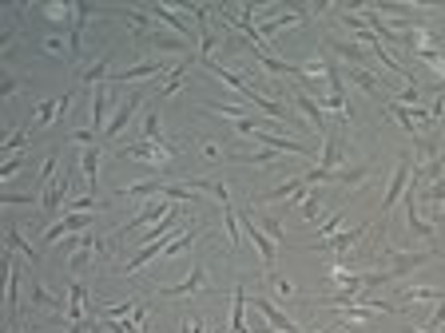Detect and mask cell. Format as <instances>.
<instances>
[{
	"instance_id": "1",
	"label": "cell",
	"mask_w": 445,
	"mask_h": 333,
	"mask_svg": "<svg viewBox=\"0 0 445 333\" xmlns=\"http://www.w3.org/2000/svg\"><path fill=\"white\" fill-rule=\"evenodd\" d=\"M124 159H136V163H152V166H167L175 159V147H167V143H152V139H139V143H127Z\"/></svg>"
},
{
	"instance_id": "2",
	"label": "cell",
	"mask_w": 445,
	"mask_h": 333,
	"mask_svg": "<svg viewBox=\"0 0 445 333\" xmlns=\"http://www.w3.org/2000/svg\"><path fill=\"white\" fill-rule=\"evenodd\" d=\"M410 179H414V163L410 159H398V166H394V179H389V191L386 198H382V226H389V210H394V203L405 194V187H410Z\"/></svg>"
},
{
	"instance_id": "3",
	"label": "cell",
	"mask_w": 445,
	"mask_h": 333,
	"mask_svg": "<svg viewBox=\"0 0 445 333\" xmlns=\"http://www.w3.org/2000/svg\"><path fill=\"white\" fill-rule=\"evenodd\" d=\"M171 207H175V203H167L163 194H159V198H152V203H143V210H139L136 219L111 234V242H115V238H124V234H131V230H139V226H147V222H155V219H167V214H171Z\"/></svg>"
},
{
	"instance_id": "4",
	"label": "cell",
	"mask_w": 445,
	"mask_h": 333,
	"mask_svg": "<svg viewBox=\"0 0 445 333\" xmlns=\"http://www.w3.org/2000/svg\"><path fill=\"white\" fill-rule=\"evenodd\" d=\"M243 230L250 234V242H254V250H259V262H263V270L270 274V270H275V262H278V246L270 242V238H266V230H263V226H259L254 219H250V214L243 219Z\"/></svg>"
},
{
	"instance_id": "5",
	"label": "cell",
	"mask_w": 445,
	"mask_h": 333,
	"mask_svg": "<svg viewBox=\"0 0 445 333\" xmlns=\"http://www.w3.org/2000/svg\"><path fill=\"white\" fill-rule=\"evenodd\" d=\"M139 99H143V92H131V96L120 103V108L111 111V119H108V127H104V139H120V131H124L127 123H131V115H136V108H139Z\"/></svg>"
},
{
	"instance_id": "6",
	"label": "cell",
	"mask_w": 445,
	"mask_h": 333,
	"mask_svg": "<svg viewBox=\"0 0 445 333\" xmlns=\"http://www.w3.org/2000/svg\"><path fill=\"white\" fill-rule=\"evenodd\" d=\"M92 226V214H68V219H60V222H52L48 230L40 234V242L44 246H52L56 238H64V234H83Z\"/></svg>"
},
{
	"instance_id": "7",
	"label": "cell",
	"mask_w": 445,
	"mask_h": 333,
	"mask_svg": "<svg viewBox=\"0 0 445 333\" xmlns=\"http://www.w3.org/2000/svg\"><path fill=\"white\" fill-rule=\"evenodd\" d=\"M389 254V278H402L417 266H426L433 258V250H417V254H402V250H386Z\"/></svg>"
},
{
	"instance_id": "8",
	"label": "cell",
	"mask_w": 445,
	"mask_h": 333,
	"mask_svg": "<svg viewBox=\"0 0 445 333\" xmlns=\"http://www.w3.org/2000/svg\"><path fill=\"white\" fill-rule=\"evenodd\" d=\"M254 305H259V314L266 318V325H270L275 333H302V330H298V321H291L282 309H275L270 298H254Z\"/></svg>"
},
{
	"instance_id": "9",
	"label": "cell",
	"mask_w": 445,
	"mask_h": 333,
	"mask_svg": "<svg viewBox=\"0 0 445 333\" xmlns=\"http://www.w3.org/2000/svg\"><path fill=\"white\" fill-rule=\"evenodd\" d=\"M203 286H207V270H203V262H195L179 286H163V298H187V293L203 290Z\"/></svg>"
},
{
	"instance_id": "10",
	"label": "cell",
	"mask_w": 445,
	"mask_h": 333,
	"mask_svg": "<svg viewBox=\"0 0 445 333\" xmlns=\"http://www.w3.org/2000/svg\"><path fill=\"white\" fill-rule=\"evenodd\" d=\"M72 198V179L64 175V179H56L48 191H44V198H40V214H56V210L64 207Z\"/></svg>"
},
{
	"instance_id": "11",
	"label": "cell",
	"mask_w": 445,
	"mask_h": 333,
	"mask_svg": "<svg viewBox=\"0 0 445 333\" xmlns=\"http://www.w3.org/2000/svg\"><path fill=\"white\" fill-rule=\"evenodd\" d=\"M167 68H171V64H167V60H147V64H136V68H127V71H115V76H111V83L152 80V76H163Z\"/></svg>"
},
{
	"instance_id": "12",
	"label": "cell",
	"mask_w": 445,
	"mask_h": 333,
	"mask_svg": "<svg viewBox=\"0 0 445 333\" xmlns=\"http://www.w3.org/2000/svg\"><path fill=\"white\" fill-rule=\"evenodd\" d=\"M342 147H346V143H342V131H338V127H330V131H326V151H322V171H326V175H334V171H342Z\"/></svg>"
},
{
	"instance_id": "13",
	"label": "cell",
	"mask_w": 445,
	"mask_h": 333,
	"mask_svg": "<svg viewBox=\"0 0 445 333\" xmlns=\"http://www.w3.org/2000/svg\"><path fill=\"white\" fill-rule=\"evenodd\" d=\"M187 187H195V191H207L219 207H231V191H227V182L215 179V175H211V179H187Z\"/></svg>"
},
{
	"instance_id": "14",
	"label": "cell",
	"mask_w": 445,
	"mask_h": 333,
	"mask_svg": "<svg viewBox=\"0 0 445 333\" xmlns=\"http://www.w3.org/2000/svg\"><path fill=\"white\" fill-rule=\"evenodd\" d=\"M231 333H247V290H231Z\"/></svg>"
},
{
	"instance_id": "15",
	"label": "cell",
	"mask_w": 445,
	"mask_h": 333,
	"mask_svg": "<svg viewBox=\"0 0 445 333\" xmlns=\"http://www.w3.org/2000/svg\"><path fill=\"white\" fill-rule=\"evenodd\" d=\"M83 179H88V194L99 198V147H83Z\"/></svg>"
},
{
	"instance_id": "16",
	"label": "cell",
	"mask_w": 445,
	"mask_h": 333,
	"mask_svg": "<svg viewBox=\"0 0 445 333\" xmlns=\"http://www.w3.org/2000/svg\"><path fill=\"white\" fill-rule=\"evenodd\" d=\"M294 99H298V108H302L306 115H310V127H314L318 135H322V131H330V127H326V111H322V103H318V99H310L306 92H298Z\"/></svg>"
},
{
	"instance_id": "17",
	"label": "cell",
	"mask_w": 445,
	"mask_h": 333,
	"mask_svg": "<svg viewBox=\"0 0 445 333\" xmlns=\"http://www.w3.org/2000/svg\"><path fill=\"white\" fill-rule=\"evenodd\" d=\"M366 230H370V226H354V230H342V234L326 238V242H318V246L322 250H334V254H342V250H354V242H358Z\"/></svg>"
},
{
	"instance_id": "18",
	"label": "cell",
	"mask_w": 445,
	"mask_h": 333,
	"mask_svg": "<svg viewBox=\"0 0 445 333\" xmlns=\"http://www.w3.org/2000/svg\"><path fill=\"white\" fill-rule=\"evenodd\" d=\"M108 87H104V83H99L96 87V99H92V131H104V127H108Z\"/></svg>"
},
{
	"instance_id": "19",
	"label": "cell",
	"mask_w": 445,
	"mask_h": 333,
	"mask_svg": "<svg viewBox=\"0 0 445 333\" xmlns=\"http://www.w3.org/2000/svg\"><path fill=\"white\" fill-rule=\"evenodd\" d=\"M152 16L167 20V24H171L175 32H179V40H195V32H191V28H187V24L179 20V12H175V8H167V4H152Z\"/></svg>"
},
{
	"instance_id": "20",
	"label": "cell",
	"mask_w": 445,
	"mask_h": 333,
	"mask_svg": "<svg viewBox=\"0 0 445 333\" xmlns=\"http://www.w3.org/2000/svg\"><path fill=\"white\" fill-rule=\"evenodd\" d=\"M179 214H183V207H171V214H167V219H159L152 230L143 234V246H147V242H159V238H167V230H171V226L179 222Z\"/></svg>"
},
{
	"instance_id": "21",
	"label": "cell",
	"mask_w": 445,
	"mask_h": 333,
	"mask_svg": "<svg viewBox=\"0 0 445 333\" xmlns=\"http://www.w3.org/2000/svg\"><path fill=\"white\" fill-rule=\"evenodd\" d=\"M8 250H16V254H24L28 262L32 266H40V250H32L24 242V234H20V230H16V226H8Z\"/></svg>"
},
{
	"instance_id": "22",
	"label": "cell",
	"mask_w": 445,
	"mask_h": 333,
	"mask_svg": "<svg viewBox=\"0 0 445 333\" xmlns=\"http://www.w3.org/2000/svg\"><path fill=\"white\" fill-rule=\"evenodd\" d=\"M187 68H191V64H175V68H171V80L163 83V92H159V103H163V99H171V96H175V92L183 87V80H187Z\"/></svg>"
},
{
	"instance_id": "23",
	"label": "cell",
	"mask_w": 445,
	"mask_h": 333,
	"mask_svg": "<svg viewBox=\"0 0 445 333\" xmlns=\"http://www.w3.org/2000/svg\"><path fill=\"white\" fill-rule=\"evenodd\" d=\"M195 187H187V182H163V198L167 203H191L195 198Z\"/></svg>"
},
{
	"instance_id": "24",
	"label": "cell",
	"mask_w": 445,
	"mask_h": 333,
	"mask_svg": "<svg viewBox=\"0 0 445 333\" xmlns=\"http://www.w3.org/2000/svg\"><path fill=\"white\" fill-rule=\"evenodd\" d=\"M259 226H263L266 230V238H270V242H286V230H282V222L275 219V214H266V210H259Z\"/></svg>"
},
{
	"instance_id": "25",
	"label": "cell",
	"mask_w": 445,
	"mask_h": 333,
	"mask_svg": "<svg viewBox=\"0 0 445 333\" xmlns=\"http://www.w3.org/2000/svg\"><path fill=\"white\" fill-rule=\"evenodd\" d=\"M68 321H83V286L80 282L68 286Z\"/></svg>"
},
{
	"instance_id": "26",
	"label": "cell",
	"mask_w": 445,
	"mask_h": 333,
	"mask_svg": "<svg viewBox=\"0 0 445 333\" xmlns=\"http://www.w3.org/2000/svg\"><path fill=\"white\" fill-rule=\"evenodd\" d=\"M136 36H143V40H152V20H147V12H139V8H131L127 12V20H124Z\"/></svg>"
},
{
	"instance_id": "27",
	"label": "cell",
	"mask_w": 445,
	"mask_h": 333,
	"mask_svg": "<svg viewBox=\"0 0 445 333\" xmlns=\"http://www.w3.org/2000/svg\"><path fill=\"white\" fill-rule=\"evenodd\" d=\"M56 163H60V155H56V151L44 159V171H40V179H36V194H40V198H44V191L56 182Z\"/></svg>"
},
{
	"instance_id": "28",
	"label": "cell",
	"mask_w": 445,
	"mask_h": 333,
	"mask_svg": "<svg viewBox=\"0 0 445 333\" xmlns=\"http://www.w3.org/2000/svg\"><path fill=\"white\" fill-rule=\"evenodd\" d=\"M195 242V226H183V234L175 238H167V246H163V258H171V254H179V250H187Z\"/></svg>"
},
{
	"instance_id": "29",
	"label": "cell",
	"mask_w": 445,
	"mask_h": 333,
	"mask_svg": "<svg viewBox=\"0 0 445 333\" xmlns=\"http://www.w3.org/2000/svg\"><path fill=\"white\" fill-rule=\"evenodd\" d=\"M330 52H338L342 60H350L354 68H362V48H358V40H350V44H346V40H334Z\"/></svg>"
},
{
	"instance_id": "30",
	"label": "cell",
	"mask_w": 445,
	"mask_h": 333,
	"mask_svg": "<svg viewBox=\"0 0 445 333\" xmlns=\"http://www.w3.org/2000/svg\"><path fill=\"white\" fill-rule=\"evenodd\" d=\"M298 20H302L298 12H282V16H275V20H263V24H259V32H263V40H266L270 32H278V28H286V24H298Z\"/></svg>"
},
{
	"instance_id": "31",
	"label": "cell",
	"mask_w": 445,
	"mask_h": 333,
	"mask_svg": "<svg viewBox=\"0 0 445 333\" xmlns=\"http://www.w3.org/2000/svg\"><path fill=\"white\" fill-rule=\"evenodd\" d=\"M143 139H152V143H163V139H159V103H155L147 115H143Z\"/></svg>"
},
{
	"instance_id": "32",
	"label": "cell",
	"mask_w": 445,
	"mask_h": 333,
	"mask_svg": "<svg viewBox=\"0 0 445 333\" xmlns=\"http://www.w3.org/2000/svg\"><path fill=\"white\" fill-rule=\"evenodd\" d=\"M139 309V302H115V305H104V309H99V318H120L124 321L127 314H136Z\"/></svg>"
},
{
	"instance_id": "33",
	"label": "cell",
	"mask_w": 445,
	"mask_h": 333,
	"mask_svg": "<svg viewBox=\"0 0 445 333\" xmlns=\"http://www.w3.org/2000/svg\"><path fill=\"white\" fill-rule=\"evenodd\" d=\"M231 159H235V163H275L278 159V151H270V147H266V151H254V155H231Z\"/></svg>"
},
{
	"instance_id": "34",
	"label": "cell",
	"mask_w": 445,
	"mask_h": 333,
	"mask_svg": "<svg viewBox=\"0 0 445 333\" xmlns=\"http://www.w3.org/2000/svg\"><path fill=\"white\" fill-rule=\"evenodd\" d=\"M266 282H270V286H275L282 298H294V286H291V282H286L282 274H278V270H270V274H266Z\"/></svg>"
},
{
	"instance_id": "35",
	"label": "cell",
	"mask_w": 445,
	"mask_h": 333,
	"mask_svg": "<svg viewBox=\"0 0 445 333\" xmlns=\"http://www.w3.org/2000/svg\"><path fill=\"white\" fill-rule=\"evenodd\" d=\"M338 226H342V210H334L330 219L322 222V226H318V238H334V234H338Z\"/></svg>"
},
{
	"instance_id": "36",
	"label": "cell",
	"mask_w": 445,
	"mask_h": 333,
	"mask_svg": "<svg viewBox=\"0 0 445 333\" xmlns=\"http://www.w3.org/2000/svg\"><path fill=\"white\" fill-rule=\"evenodd\" d=\"M108 64H111V56H104L99 64H92V68L83 71V83H96V80H104V71H108Z\"/></svg>"
},
{
	"instance_id": "37",
	"label": "cell",
	"mask_w": 445,
	"mask_h": 333,
	"mask_svg": "<svg viewBox=\"0 0 445 333\" xmlns=\"http://www.w3.org/2000/svg\"><path fill=\"white\" fill-rule=\"evenodd\" d=\"M302 214H306V219H310V222H314V219H318V214H322V210H318V191H310V194H306V198H302Z\"/></svg>"
},
{
	"instance_id": "38",
	"label": "cell",
	"mask_w": 445,
	"mask_h": 333,
	"mask_svg": "<svg viewBox=\"0 0 445 333\" xmlns=\"http://www.w3.org/2000/svg\"><path fill=\"white\" fill-rule=\"evenodd\" d=\"M40 194H4V207H36Z\"/></svg>"
},
{
	"instance_id": "39",
	"label": "cell",
	"mask_w": 445,
	"mask_h": 333,
	"mask_svg": "<svg viewBox=\"0 0 445 333\" xmlns=\"http://www.w3.org/2000/svg\"><path fill=\"white\" fill-rule=\"evenodd\" d=\"M24 143H28V131H16V135L4 143V155H20L24 151Z\"/></svg>"
},
{
	"instance_id": "40",
	"label": "cell",
	"mask_w": 445,
	"mask_h": 333,
	"mask_svg": "<svg viewBox=\"0 0 445 333\" xmlns=\"http://www.w3.org/2000/svg\"><path fill=\"white\" fill-rule=\"evenodd\" d=\"M20 166H24V155H13V159L4 163V171H0V179L8 182V179H13V175H20Z\"/></svg>"
},
{
	"instance_id": "41",
	"label": "cell",
	"mask_w": 445,
	"mask_h": 333,
	"mask_svg": "<svg viewBox=\"0 0 445 333\" xmlns=\"http://www.w3.org/2000/svg\"><path fill=\"white\" fill-rule=\"evenodd\" d=\"M72 143H80V147H92V143H96V131H76V135H72Z\"/></svg>"
},
{
	"instance_id": "42",
	"label": "cell",
	"mask_w": 445,
	"mask_h": 333,
	"mask_svg": "<svg viewBox=\"0 0 445 333\" xmlns=\"http://www.w3.org/2000/svg\"><path fill=\"white\" fill-rule=\"evenodd\" d=\"M179 333H203V321H199V318H183V330Z\"/></svg>"
},
{
	"instance_id": "43",
	"label": "cell",
	"mask_w": 445,
	"mask_h": 333,
	"mask_svg": "<svg viewBox=\"0 0 445 333\" xmlns=\"http://www.w3.org/2000/svg\"><path fill=\"white\" fill-rule=\"evenodd\" d=\"M203 155H207V159H219V143H203Z\"/></svg>"
},
{
	"instance_id": "44",
	"label": "cell",
	"mask_w": 445,
	"mask_h": 333,
	"mask_svg": "<svg viewBox=\"0 0 445 333\" xmlns=\"http://www.w3.org/2000/svg\"><path fill=\"white\" fill-rule=\"evenodd\" d=\"M330 333H346V330H330Z\"/></svg>"
}]
</instances>
